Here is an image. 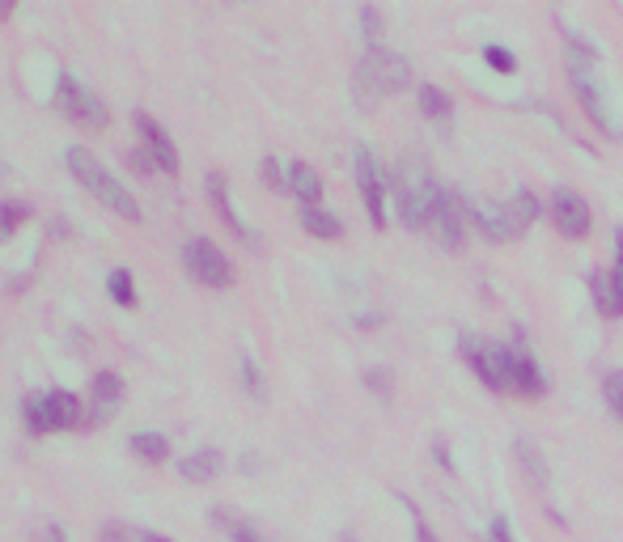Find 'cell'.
Returning a JSON list of instances; mask_svg holds the SVG:
<instances>
[{
    "mask_svg": "<svg viewBox=\"0 0 623 542\" xmlns=\"http://www.w3.org/2000/svg\"><path fill=\"white\" fill-rule=\"evenodd\" d=\"M594 60H598V51L585 43L581 34H568V81H573V94L581 102V111L607 132V140H619V123H615L607 94H602V85L594 77Z\"/></svg>",
    "mask_w": 623,
    "mask_h": 542,
    "instance_id": "1",
    "label": "cell"
},
{
    "mask_svg": "<svg viewBox=\"0 0 623 542\" xmlns=\"http://www.w3.org/2000/svg\"><path fill=\"white\" fill-rule=\"evenodd\" d=\"M64 161H68V170H73V178L85 187V191H94L98 200L111 208L115 216H123V221H140V204L132 200V191L119 183L115 174H106L102 170V161L89 153V149H81V144H73V149L64 153Z\"/></svg>",
    "mask_w": 623,
    "mask_h": 542,
    "instance_id": "2",
    "label": "cell"
},
{
    "mask_svg": "<svg viewBox=\"0 0 623 542\" xmlns=\"http://www.w3.org/2000/svg\"><path fill=\"white\" fill-rule=\"evenodd\" d=\"M441 187L433 183V174L420 166V161H403L395 174V204L407 229H429L433 221V204H437Z\"/></svg>",
    "mask_w": 623,
    "mask_h": 542,
    "instance_id": "3",
    "label": "cell"
},
{
    "mask_svg": "<svg viewBox=\"0 0 623 542\" xmlns=\"http://www.w3.org/2000/svg\"><path fill=\"white\" fill-rule=\"evenodd\" d=\"M356 81H361L365 98H390V94H403V89L412 85V64L403 56H395V51H386V47H369Z\"/></svg>",
    "mask_w": 623,
    "mask_h": 542,
    "instance_id": "4",
    "label": "cell"
},
{
    "mask_svg": "<svg viewBox=\"0 0 623 542\" xmlns=\"http://www.w3.org/2000/svg\"><path fill=\"white\" fill-rule=\"evenodd\" d=\"M22 420L30 424V432H56V428L81 424L85 411L73 390H47V394H34V399L22 403Z\"/></svg>",
    "mask_w": 623,
    "mask_h": 542,
    "instance_id": "5",
    "label": "cell"
},
{
    "mask_svg": "<svg viewBox=\"0 0 623 542\" xmlns=\"http://www.w3.org/2000/svg\"><path fill=\"white\" fill-rule=\"evenodd\" d=\"M56 111L64 119H73L77 128H94V132H102L106 119H111L94 89H85L77 77H68V72H60V77H56Z\"/></svg>",
    "mask_w": 623,
    "mask_h": 542,
    "instance_id": "6",
    "label": "cell"
},
{
    "mask_svg": "<svg viewBox=\"0 0 623 542\" xmlns=\"http://www.w3.org/2000/svg\"><path fill=\"white\" fill-rule=\"evenodd\" d=\"M183 267H187V276L195 284H204V288H229L234 284V267H229V259L208 238H191L183 246Z\"/></svg>",
    "mask_w": 623,
    "mask_h": 542,
    "instance_id": "7",
    "label": "cell"
},
{
    "mask_svg": "<svg viewBox=\"0 0 623 542\" xmlns=\"http://www.w3.org/2000/svg\"><path fill=\"white\" fill-rule=\"evenodd\" d=\"M356 187H361V200H365V212L373 229L386 225V174L378 166V157H373L369 149H356Z\"/></svg>",
    "mask_w": 623,
    "mask_h": 542,
    "instance_id": "8",
    "label": "cell"
},
{
    "mask_svg": "<svg viewBox=\"0 0 623 542\" xmlns=\"http://www.w3.org/2000/svg\"><path fill=\"white\" fill-rule=\"evenodd\" d=\"M462 356H467V365L475 369V377H479V382H484L488 390H509V377H505L509 348H496V343H479V339H462Z\"/></svg>",
    "mask_w": 623,
    "mask_h": 542,
    "instance_id": "9",
    "label": "cell"
},
{
    "mask_svg": "<svg viewBox=\"0 0 623 542\" xmlns=\"http://www.w3.org/2000/svg\"><path fill=\"white\" fill-rule=\"evenodd\" d=\"M119 399H123L119 373H111V369L94 373V386H89V407H85V420H81V424H106V420L115 415Z\"/></svg>",
    "mask_w": 623,
    "mask_h": 542,
    "instance_id": "10",
    "label": "cell"
},
{
    "mask_svg": "<svg viewBox=\"0 0 623 542\" xmlns=\"http://www.w3.org/2000/svg\"><path fill=\"white\" fill-rule=\"evenodd\" d=\"M551 221H556L564 238H585L590 233V208H585L577 191H556L551 195Z\"/></svg>",
    "mask_w": 623,
    "mask_h": 542,
    "instance_id": "11",
    "label": "cell"
},
{
    "mask_svg": "<svg viewBox=\"0 0 623 542\" xmlns=\"http://www.w3.org/2000/svg\"><path fill=\"white\" fill-rule=\"evenodd\" d=\"M429 229L437 233V242H441V246H450V250L462 246V204H458V195H454V191H445V187H441L437 204H433V221H429Z\"/></svg>",
    "mask_w": 623,
    "mask_h": 542,
    "instance_id": "12",
    "label": "cell"
},
{
    "mask_svg": "<svg viewBox=\"0 0 623 542\" xmlns=\"http://www.w3.org/2000/svg\"><path fill=\"white\" fill-rule=\"evenodd\" d=\"M475 225H479V233H484L488 242H513L522 233L518 221H513L509 204H496V200L475 204Z\"/></svg>",
    "mask_w": 623,
    "mask_h": 542,
    "instance_id": "13",
    "label": "cell"
},
{
    "mask_svg": "<svg viewBox=\"0 0 623 542\" xmlns=\"http://www.w3.org/2000/svg\"><path fill=\"white\" fill-rule=\"evenodd\" d=\"M505 377H509V390L526 394V399H539V394H547V377L543 369L534 365V360L518 348H509V365H505Z\"/></svg>",
    "mask_w": 623,
    "mask_h": 542,
    "instance_id": "14",
    "label": "cell"
},
{
    "mask_svg": "<svg viewBox=\"0 0 623 542\" xmlns=\"http://www.w3.org/2000/svg\"><path fill=\"white\" fill-rule=\"evenodd\" d=\"M136 132H140V140H145V153L162 166V174H178V149L162 132V123L149 119V115H136Z\"/></svg>",
    "mask_w": 623,
    "mask_h": 542,
    "instance_id": "15",
    "label": "cell"
},
{
    "mask_svg": "<svg viewBox=\"0 0 623 542\" xmlns=\"http://www.w3.org/2000/svg\"><path fill=\"white\" fill-rule=\"evenodd\" d=\"M208 195H212V208H217V216H221V221H225V225H229V229H234L238 238H242V246L259 250V238H255V229L246 225L242 216L234 212V200H229V191H225V178H221V174H212V178H208Z\"/></svg>",
    "mask_w": 623,
    "mask_h": 542,
    "instance_id": "16",
    "label": "cell"
},
{
    "mask_svg": "<svg viewBox=\"0 0 623 542\" xmlns=\"http://www.w3.org/2000/svg\"><path fill=\"white\" fill-rule=\"evenodd\" d=\"M225 458L217 454V449H195V454H187L183 462H178V475H183L187 483H212L221 475Z\"/></svg>",
    "mask_w": 623,
    "mask_h": 542,
    "instance_id": "17",
    "label": "cell"
},
{
    "mask_svg": "<svg viewBox=\"0 0 623 542\" xmlns=\"http://www.w3.org/2000/svg\"><path fill=\"white\" fill-rule=\"evenodd\" d=\"M513 458H518V466L526 471V483L530 487H547V479H551V466H547V458L539 454V449H534V441H526V437H518L513 441Z\"/></svg>",
    "mask_w": 623,
    "mask_h": 542,
    "instance_id": "18",
    "label": "cell"
},
{
    "mask_svg": "<svg viewBox=\"0 0 623 542\" xmlns=\"http://www.w3.org/2000/svg\"><path fill=\"white\" fill-rule=\"evenodd\" d=\"M289 191L301 200V208H318V200H323V178H318L306 161H293L289 166Z\"/></svg>",
    "mask_w": 623,
    "mask_h": 542,
    "instance_id": "19",
    "label": "cell"
},
{
    "mask_svg": "<svg viewBox=\"0 0 623 542\" xmlns=\"http://www.w3.org/2000/svg\"><path fill=\"white\" fill-rule=\"evenodd\" d=\"M594 297H598V310L602 314H623V263H615L607 276L594 280Z\"/></svg>",
    "mask_w": 623,
    "mask_h": 542,
    "instance_id": "20",
    "label": "cell"
},
{
    "mask_svg": "<svg viewBox=\"0 0 623 542\" xmlns=\"http://www.w3.org/2000/svg\"><path fill=\"white\" fill-rule=\"evenodd\" d=\"M301 225H306L314 238H323V242H340L344 238L340 216H331L327 208H301Z\"/></svg>",
    "mask_w": 623,
    "mask_h": 542,
    "instance_id": "21",
    "label": "cell"
},
{
    "mask_svg": "<svg viewBox=\"0 0 623 542\" xmlns=\"http://www.w3.org/2000/svg\"><path fill=\"white\" fill-rule=\"evenodd\" d=\"M128 445H132L136 458H145V462H153V466H162V462L170 458V441L162 437V432H136Z\"/></svg>",
    "mask_w": 623,
    "mask_h": 542,
    "instance_id": "22",
    "label": "cell"
},
{
    "mask_svg": "<svg viewBox=\"0 0 623 542\" xmlns=\"http://www.w3.org/2000/svg\"><path fill=\"white\" fill-rule=\"evenodd\" d=\"M106 293H111L115 305H123V310H136V280H132V271L128 267H115L111 276H106Z\"/></svg>",
    "mask_w": 623,
    "mask_h": 542,
    "instance_id": "23",
    "label": "cell"
},
{
    "mask_svg": "<svg viewBox=\"0 0 623 542\" xmlns=\"http://www.w3.org/2000/svg\"><path fill=\"white\" fill-rule=\"evenodd\" d=\"M212 521L229 534V542H267L251 521H242V517H234V513H225V509H212Z\"/></svg>",
    "mask_w": 623,
    "mask_h": 542,
    "instance_id": "24",
    "label": "cell"
},
{
    "mask_svg": "<svg viewBox=\"0 0 623 542\" xmlns=\"http://www.w3.org/2000/svg\"><path fill=\"white\" fill-rule=\"evenodd\" d=\"M416 98H420V111L429 115V119H450V111H454L450 94H441L437 85H420V89H416Z\"/></svg>",
    "mask_w": 623,
    "mask_h": 542,
    "instance_id": "25",
    "label": "cell"
},
{
    "mask_svg": "<svg viewBox=\"0 0 623 542\" xmlns=\"http://www.w3.org/2000/svg\"><path fill=\"white\" fill-rule=\"evenodd\" d=\"M30 221V204H17V200H0V242L13 238V229Z\"/></svg>",
    "mask_w": 623,
    "mask_h": 542,
    "instance_id": "26",
    "label": "cell"
},
{
    "mask_svg": "<svg viewBox=\"0 0 623 542\" xmlns=\"http://www.w3.org/2000/svg\"><path fill=\"white\" fill-rule=\"evenodd\" d=\"M509 212H513V221H518V229H530L534 216H539V200H534L526 187H518L513 191V200H509Z\"/></svg>",
    "mask_w": 623,
    "mask_h": 542,
    "instance_id": "27",
    "label": "cell"
},
{
    "mask_svg": "<svg viewBox=\"0 0 623 542\" xmlns=\"http://www.w3.org/2000/svg\"><path fill=\"white\" fill-rule=\"evenodd\" d=\"M242 386H246V394H251L255 403H263L267 399V386H263V373H259V365L251 356H242Z\"/></svg>",
    "mask_w": 623,
    "mask_h": 542,
    "instance_id": "28",
    "label": "cell"
},
{
    "mask_svg": "<svg viewBox=\"0 0 623 542\" xmlns=\"http://www.w3.org/2000/svg\"><path fill=\"white\" fill-rule=\"evenodd\" d=\"M602 394H607L611 415L623 424V373H619V369H615V373H607V382H602Z\"/></svg>",
    "mask_w": 623,
    "mask_h": 542,
    "instance_id": "29",
    "label": "cell"
},
{
    "mask_svg": "<svg viewBox=\"0 0 623 542\" xmlns=\"http://www.w3.org/2000/svg\"><path fill=\"white\" fill-rule=\"evenodd\" d=\"M263 183L276 191H289V166H280L276 157H263Z\"/></svg>",
    "mask_w": 623,
    "mask_h": 542,
    "instance_id": "30",
    "label": "cell"
},
{
    "mask_svg": "<svg viewBox=\"0 0 623 542\" xmlns=\"http://www.w3.org/2000/svg\"><path fill=\"white\" fill-rule=\"evenodd\" d=\"M123 166H132L136 174H145V178L162 170V166H157V161H153V157H149L145 149H132V153H123Z\"/></svg>",
    "mask_w": 623,
    "mask_h": 542,
    "instance_id": "31",
    "label": "cell"
},
{
    "mask_svg": "<svg viewBox=\"0 0 623 542\" xmlns=\"http://www.w3.org/2000/svg\"><path fill=\"white\" fill-rule=\"evenodd\" d=\"M361 30H365L369 47H378V39H382V13L378 9H361Z\"/></svg>",
    "mask_w": 623,
    "mask_h": 542,
    "instance_id": "32",
    "label": "cell"
},
{
    "mask_svg": "<svg viewBox=\"0 0 623 542\" xmlns=\"http://www.w3.org/2000/svg\"><path fill=\"white\" fill-rule=\"evenodd\" d=\"M484 60H488L496 72H513V68H518V60H513L505 47H496V43H488V47H484Z\"/></svg>",
    "mask_w": 623,
    "mask_h": 542,
    "instance_id": "33",
    "label": "cell"
},
{
    "mask_svg": "<svg viewBox=\"0 0 623 542\" xmlns=\"http://www.w3.org/2000/svg\"><path fill=\"white\" fill-rule=\"evenodd\" d=\"M412 530H416V542H441V538L429 530V521H424L416 509H412Z\"/></svg>",
    "mask_w": 623,
    "mask_h": 542,
    "instance_id": "34",
    "label": "cell"
},
{
    "mask_svg": "<svg viewBox=\"0 0 623 542\" xmlns=\"http://www.w3.org/2000/svg\"><path fill=\"white\" fill-rule=\"evenodd\" d=\"M492 538H496V542H513V538H509V526H505V517L492 521Z\"/></svg>",
    "mask_w": 623,
    "mask_h": 542,
    "instance_id": "35",
    "label": "cell"
},
{
    "mask_svg": "<svg viewBox=\"0 0 623 542\" xmlns=\"http://www.w3.org/2000/svg\"><path fill=\"white\" fill-rule=\"evenodd\" d=\"M136 538H140V542H170V538H166V534H149V530H140V534H136Z\"/></svg>",
    "mask_w": 623,
    "mask_h": 542,
    "instance_id": "36",
    "label": "cell"
},
{
    "mask_svg": "<svg viewBox=\"0 0 623 542\" xmlns=\"http://www.w3.org/2000/svg\"><path fill=\"white\" fill-rule=\"evenodd\" d=\"M615 263H623V229L615 233Z\"/></svg>",
    "mask_w": 623,
    "mask_h": 542,
    "instance_id": "37",
    "label": "cell"
},
{
    "mask_svg": "<svg viewBox=\"0 0 623 542\" xmlns=\"http://www.w3.org/2000/svg\"><path fill=\"white\" fill-rule=\"evenodd\" d=\"M340 542H356V534H344V538H340Z\"/></svg>",
    "mask_w": 623,
    "mask_h": 542,
    "instance_id": "38",
    "label": "cell"
}]
</instances>
